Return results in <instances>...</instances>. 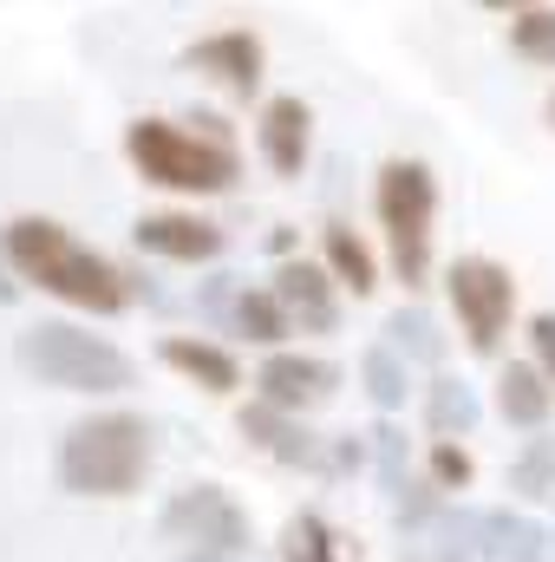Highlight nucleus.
Segmentation results:
<instances>
[{
    "instance_id": "obj_1",
    "label": "nucleus",
    "mask_w": 555,
    "mask_h": 562,
    "mask_svg": "<svg viewBox=\"0 0 555 562\" xmlns=\"http://www.w3.org/2000/svg\"><path fill=\"white\" fill-rule=\"evenodd\" d=\"M0 262L26 288L66 301L79 314H105L112 321V314H125L138 301V281L125 276L112 256H99L92 243H79L66 223H53V216H13L0 229Z\"/></svg>"
},
{
    "instance_id": "obj_2",
    "label": "nucleus",
    "mask_w": 555,
    "mask_h": 562,
    "mask_svg": "<svg viewBox=\"0 0 555 562\" xmlns=\"http://www.w3.org/2000/svg\"><path fill=\"white\" fill-rule=\"evenodd\" d=\"M125 157L144 183L177 190V196H229L242 177V150L236 132L216 112H190V119H138L125 125Z\"/></svg>"
},
{
    "instance_id": "obj_3",
    "label": "nucleus",
    "mask_w": 555,
    "mask_h": 562,
    "mask_svg": "<svg viewBox=\"0 0 555 562\" xmlns=\"http://www.w3.org/2000/svg\"><path fill=\"white\" fill-rule=\"evenodd\" d=\"M13 360H20L26 380H39L53 393H79V400H118V393L138 386V360L118 340H105V334H92L79 321H33V327H20Z\"/></svg>"
},
{
    "instance_id": "obj_4",
    "label": "nucleus",
    "mask_w": 555,
    "mask_h": 562,
    "mask_svg": "<svg viewBox=\"0 0 555 562\" xmlns=\"http://www.w3.org/2000/svg\"><path fill=\"white\" fill-rule=\"evenodd\" d=\"M157 445H150V419L138 413H92V419L66 425L53 477L66 497H132L150 471Z\"/></svg>"
},
{
    "instance_id": "obj_5",
    "label": "nucleus",
    "mask_w": 555,
    "mask_h": 562,
    "mask_svg": "<svg viewBox=\"0 0 555 562\" xmlns=\"http://www.w3.org/2000/svg\"><path fill=\"white\" fill-rule=\"evenodd\" d=\"M373 216L386 229L393 276L406 288L431 281V236H438V170L424 157H386L373 177Z\"/></svg>"
},
{
    "instance_id": "obj_6",
    "label": "nucleus",
    "mask_w": 555,
    "mask_h": 562,
    "mask_svg": "<svg viewBox=\"0 0 555 562\" xmlns=\"http://www.w3.org/2000/svg\"><path fill=\"white\" fill-rule=\"evenodd\" d=\"M444 294H451V314L464 327V347L477 360H497V347L510 334V314H517V276L497 256H457L444 269Z\"/></svg>"
},
{
    "instance_id": "obj_7",
    "label": "nucleus",
    "mask_w": 555,
    "mask_h": 562,
    "mask_svg": "<svg viewBox=\"0 0 555 562\" xmlns=\"http://www.w3.org/2000/svg\"><path fill=\"white\" fill-rule=\"evenodd\" d=\"M157 537H163V543H183V550L249 557L256 524H249V510L236 504V491H223V484H183V491H170V504L157 510Z\"/></svg>"
},
{
    "instance_id": "obj_8",
    "label": "nucleus",
    "mask_w": 555,
    "mask_h": 562,
    "mask_svg": "<svg viewBox=\"0 0 555 562\" xmlns=\"http://www.w3.org/2000/svg\"><path fill=\"white\" fill-rule=\"evenodd\" d=\"M340 393V367L320 360V353H294V347H275L262 367H256V400H269L281 413H314Z\"/></svg>"
},
{
    "instance_id": "obj_9",
    "label": "nucleus",
    "mask_w": 555,
    "mask_h": 562,
    "mask_svg": "<svg viewBox=\"0 0 555 562\" xmlns=\"http://www.w3.org/2000/svg\"><path fill=\"white\" fill-rule=\"evenodd\" d=\"M132 243L157 262H183V269H203V262H223L229 249V229L209 223V216H190V210H150L132 223Z\"/></svg>"
},
{
    "instance_id": "obj_10",
    "label": "nucleus",
    "mask_w": 555,
    "mask_h": 562,
    "mask_svg": "<svg viewBox=\"0 0 555 562\" xmlns=\"http://www.w3.org/2000/svg\"><path fill=\"white\" fill-rule=\"evenodd\" d=\"M183 66H190V72H203V79H216L229 99H256V92H262V79H269V53H262V40H256L249 26L203 33L196 46H183Z\"/></svg>"
},
{
    "instance_id": "obj_11",
    "label": "nucleus",
    "mask_w": 555,
    "mask_h": 562,
    "mask_svg": "<svg viewBox=\"0 0 555 562\" xmlns=\"http://www.w3.org/2000/svg\"><path fill=\"white\" fill-rule=\"evenodd\" d=\"M236 431H242L269 464H281V471H314V477H320V464H327V438L307 431L301 413H281L269 400H249V406L236 413Z\"/></svg>"
},
{
    "instance_id": "obj_12",
    "label": "nucleus",
    "mask_w": 555,
    "mask_h": 562,
    "mask_svg": "<svg viewBox=\"0 0 555 562\" xmlns=\"http://www.w3.org/2000/svg\"><path fill=\"white\" fill-rule=\"evenodd\" d=\"M275 301L287 307L294 334H340V281L327 276V262H281L275 269Z\"/></svg>"
},
{
    "instance_id": "obj_13",
    "label": "nucleus",
    "mask_w": 555,
    "mask_h": 562,
    "mask_svg": "<svg viewBox=\"0 0 555 562\" xmlns=\"http://www.w3.org/2000/svg\"><path fill=\"white\" fill-rule=\"evenodd\" d=\"M256 150H262V164H269L275 177H301V170H307V150H314V112H307L301 92H275V99H262V112H256Z\"/></svg>"
},
{
    "instance_id": "obj_14",
    "label": "nucleus",
    "mask_w": 555,
    "mask_h": 562,
    "mask_svg": "<svg viewBox=\"0 0 555 562\" xmlns=\"http://www.w3.org/2000/svg\"><path fill=\"white\" fill-rule=\"evenodd\" d=\"M157 360H163L170 373H183L190 386L216 393V400H229V393L242 386V360H236L223 340H209V334H163V340H157Z\"/></svg>"
},
{
    "instance_id": "obj_15",
    "label": "nucleus",
    "mask_w": 555,
    "mask_h": 562,
    "mask_svg": "<svg viewBox=\"0 0 555 562\" xmlns=\"http://www.w3.org/2000/svg\"><path fill=\"white\" fill-rule=\"evenodd\" d=\"M399 562H490V530H484V510L471 504H444L438 524L412 537V550H399Z\"/></svg>"
},
{
    "instance_id": "obj_16",
    "label": "nucleus",
    "mask_w": 555,
    "mask_h": 562,
    "mask_svg": "<svg viewBox=\"0 0 555 562\" xmlns=\"http://www.w3.org/2000/svg\"><path fill=\"white\" fill-rule=\"evenodd\" d=\"M497 419L517 425V431H550L555 386H550V373H543L536 360H510V367L497 373Z\"/></svg>"
},
{
    "instance_id": "obj_17",
    "label": "nucleus",
    "mask_w": 555,
    "mask_h": 562,
    "mask_svg": "<svg viewBox=\"0 0 555 562\" xmlns=\"http://www.w3.org/2000/svg\"><path fill=\"white\" fill-rule=\"evenodd\" d=\"M418 406H424V431H431V438H471L477 419H484L477 386L457 380V373H431V380L418 386Z\"/></svg>"
},
{
    "instance_id": "obj_18",
    "label": "nucleus",
    "mask_w": 555,
    "mask_h": 562,
    "mask_svg": "<svg viewBox=\"0 0 555 562\" xmlns=\"http://www.w3.org/2000/svg\"><path fill=\"white\" fill-rule=\"evenodd\" d=\"M360 393L373 400V413L380 419H393V413H406V400H412V360L393 347V340H373L366 353H360Z\"/></svg>"
},
{
    "instance_id": "obj_19",
    "label": "nucleus",
    "mask_w": 555,
    "mask_h": 562,
    "mask_svg": "<svg viewBox=\"0 0 555 562\" xmlns=\"http://www.w3.org/2000/svg\"><path fill=\"white\" fill-rule=\"evenodd\" d=\"M320 262H327V276L340 281L353 301H366L380 288V256L353 236V223H327L320 229Z\"/></svg>"
},
{
    "instance_id": "obj_20",
    "label": "nucleus",
    "mask_w": 555,
    "mask_h": 562,
    "mask_svg": "<svg viewBox=\"0 0 555 562\" xmlns=\"http://www.w3.org/2000/svg\"><path fill=\"white\" fill-rule=\"evenodd\" d=\"M223 334H242L249 347H269V353H275V347H287L294 321H287V307L275 301V288H249V281H242V294H236Z\"/></svg>"
},
{
    "instance_id": "obj_21",
    "label": "nucleus",
    "mask_w": 555,
    "mask_h": 562,
    "mask_svg": "<svg viewBox=\"0 0 555 562\" xmlns=\"http://www.w3.org/2000/svg\"><path fill=\"white\" fill-rule=\"evenodd\" d=\"M503 491L517 504H555V431H530L523 451L503 471Z\"/></svg>"
},
{
    "instance_id": "obj_22",
    "label": "nucleus",
    "mask_w": 555,
    "mask_h": 562,
    "mask_svg": "<svg viewBox=\"0 0 555 562\" xmlns=\"http://www.w3.org/2000/svg\"><path fill=\"white\" fill-rule=\"evenodd\" d=\"M484 530H490V562H550V530L530 517V510H484Z\"/></svg>"
},
{
    "instance_id": "obj_23",
    "label": "nucleus",
    "mask_w": 555,
    "mask_h": 562,
    "mask_svg": "<svg viewBox=\"0 0 555 562\" xmlns=\"http://www.w3.org/2000/svg\"><path fill=\"white\" fill-rule=\"evenodd\" d=\"M386 340H393L412 367L444 373V347H451V340H444V327H438L424 307H393V314H386Z\"/></svg>"
},
{
    "instance_id": "obj_24",
    "label": "nucleus",
    "mask_w": 555,
    "mask_h": 562,
    "mask_svg": "<svg viewBox=\"0 0 555 562\" xmlns=\"http://www.w3.org/2000/svg\"><path fill=\"white\" fill-rule=\"evenodd\" d=\"M281 562H340V543H333V524L320 510H294L281 524Z\"/></svg>"
},
{
    "instance_id": "obj_25",
    "label": "nucleus",
    "mask_w": 555,
    "mask_h": 562,
    "mask_svg": "<svg viewBox=\"0 0 555 562\" xmlns=\"http://www.w3.org/2000/svg\"><path fill=\"white\" fill-rule=\"evenodd\" d=\"M366 445H373V471H380V484H386V497H399L406 484H412V445H406V431L393 419H380L366 431Z\"/></svg>"
},
{
    "instance_id": "obj_26",
    "label": "nucleus",
    "mask_w": 555,
    "mask_h": 562,
    "mask_svg": "<svg viewBox=\"0 0 555 562\" xmlns=\"http://www.w3.org/2000/svg\"><path fill=\"white\" fill-rule=\"evenodd\" d=\"M510 53H517L523 66L555 72V7H530V13L510 20Z\"/></svg>"
},
{
    "instance_id": "obj_27",
    "label": "nucleus",
    "mask_w": 555,
    "mask_h": 562,
    "mask_svg": "<svg viewBox=\"0 0 555 562\" xmlns=\"http://www.w3.org/2000/svg\"><path fill=\"white\" fill-rule=\"evenodd\" d=\"M424 477L451 497V491H471V477H477V464H471V451H464V438H431V451H424Z\"/></svg>"
},
{
    "instance_id": "obj_28",
    "label": "nucleus",
    "mask_w": 555,
    "mask_h": 562,
    "mask_svg": "<svg viewBox=\"0 0 555 562\" xmlns=\"http://www.w3.org/2000/svg\"><path fill=\"white\" fill-rule=\"evenodd\" d=\"M366 458H373V445H366L360 431H333V438H327V464H320V477H360Z\"/></svg>"
},
{
    "instance_id": "obj_29",
    "label": "nucleus",
    "mask_w": 555,
    "mask_h": 562,
    "mask_svg": "<svg viewBox=\"0 0 555 562\" xmlns=\"http://www.w3.org/2000/svg\"><path fill=\"white\" fill-rule=\"evenodd\" d=\"M236 294H242V281H236V276H209L203 288H196V307H203L216 327H229V307H236Z\"/></svg>"
},
{
    "instance_id": "obj_30",
    "label": "nucleus",
    "mask_w": 555,
    "mask_h": 562,
    "mask_svg": "<svg viewBox=\"0 0 555 562\" xmlns=\"http://www.w3.org/2000/svg\"><path fill=\"white\" fill-rule=\"evenodd\" d=\"M530 360L550 373L555 386V314H530Z\"/></svg>"
},
{
    "instance_id": "obj_31",
    "label": "nucleus",
    "mask_w": 555,
    "mask_h": 562,
    "mask_svg": "<svg viewBox=\"0 0 555 562\" xmlns=\"http://www.w3.org/2000/svg\"><path fill=\"white\" fill-rule=\"evenodd\" d=\"M20 288H26V281H20L13 269H7V262H0V307H13V301H20Z\"/></svg>"
},
{
    "instance_id": "obj_32",
    "label": "nucleus",
    "mask_w": 555,
    "mask_h": 562,
    "mask_svg": "<svg viewBox=\"0 0 555 562\" xmlns=\"http://www.w3.org/2000/svg\"><path fill=\"white\" fill-rule=\"evenodd\" d=\"M477 7H490V13H510V20H517V13H530V7H543V0H477Z\"/></svg>"
},
{
    "instance_id": "obj_33",
    "label": "nucleus",
    "mask_w": 555,
    "mask_h": 562,
    "mask_svg": "<svg viewBox=\"0 0 555 562\" xmlns=\"http://www.w3.org/2000/svg\"><path fill=\"white\" fill-rule=\"evenodd\" d=\"M269 249H275L281 262H287V256H294V229H275V236H269Z\"/></svg>"
},
{
    "instance_id": "obj_34",
    "label": "nucleus",
    "mask_w": 555,
    "mask_h": 562,
    "mask_svg": "<svg viewBox=\"0 0 555 562\" xmlns=\"http://www.w3.org/2000/svg\"><path fill=\"white\" fill-rule=\"evenodd\" d=\"M177 562H242V557H216V550H183Z\"/></svg>"
},
{
    "instance_id": "obj_35",
    "label": "nucleus",
    "mask_w": 555,
    "mask_h": 562,
    "mask_svg": "<svg viewBox=\"0 0 555 562\" xmlns=\"http://www.w3.org/2000/svg\"><path fill=\"white\" fill-rule=\"evenodd\" d=\"M543 119H550V132H555V92H550V99H543Z\"/></svg>"
},
{
    "instance_id": "obj_36",
    "label": "nucleus",
    "mask_w": 555,
    "mask_h": 562,
    "mask_svg": "<svg viewBox=\"0 0 555 562\" xmlns=\"http://www.w3.org/2000/svg\"><path fill=\"white\" fill-rule=\"evenodd\" d=\"M550 562H555V530H550Z\"/></svg>"
}]
</instances>
